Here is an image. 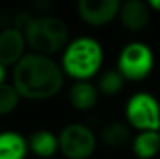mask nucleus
<instances>
[{"label": "nucleus", "instance_id": "nucleus-1", "mask_svg": "<svg viewBox=\"0 0 160 159\" xmlns=\"http://www.w3.org/2000/svg\"><path fill=\"white\" fill-rule=\"evenodd\" d=\"M65 73L53 56L28 52L12 69L11 83L22 100L45 102L58 97L65 86Z\"/></svg>", "mask_w": 160, "mask_h": 159}, {"label": "nucleus", "instance_id": "nucleus-2", "mask_svg": "<svg viewBox=\"0 0 160 159\" xmlns=\"http://www.w3.org/2000/svg\"><path fill=\"white\" fill-rule=\"evenodd\" d=\"M104 45L90 34H79L68 41L59 55V64L72 81H92L103 72Z\"/></svg>", "mask_w": 160, "mask_h": 159}, {"label": "nucleus", "instance_id": "nucleus-3", "mask_svg": "<svg viewBox=\"0 0 160 159\" xmlns=\"http://www.w3.org/2000/svg\"><path fill=\"white\" fill-rule=\"evenodd\" d=\"M25 38L30 52L54 56L68 44L70 30L68 25L58 16L39 14L34 16L28 28L25 30Z\"/></svg>", "mask_w": 160, "mask_h": 159}, {"label": "nucleus", "instance_id": "nucleus-4", "mask_svg": "<svg viewBox=\"0 0 160 159\" xmlns=\"http://www.w3.org/2000/svg\"><path fill=\"white\" fill-rule=\"evenodd\" d=\"M156 67V55L149 44L143 41L126 42L117 56V70L126 81L140 83L146 80Z\"/></svg>", "mask_w": 160, "mask_h": 159}, {"label": "nucleus", "instance_id": "nucleus-5", "mask_svg": "<svg viewBox=\"0 0 160 159\" xmlns=\"http://www.w3.org/2000/svg\"><path fill=\"white\" fill-rule=\"evenodd\" d=\"M124 120L135 131H160V102L146 91L134 92L124 103Z\"/></svg>", "mask_w": 160, "mask_h": 159}, {"label": "nucleus", "instance_id": "nucleus-6", "mask_svg": "<svg viewBox=\"0 0 160 159\" xmlns=\"http://www.w3.org/2000/svg\"><path fill=\"white\" fill-rule=\"evenodd\" d=\"M59 153L65 159H90L97 148L100 137L86 123H67L59 133Z\"/></svg>", "mask_w": 160, "mask_h": 159}, {"label": "nucleus", "instance_id": "nucleus-7", "mask_svg": "<svg viewBox=\"0 0 160 159\" xmlns=\"http://www.w3.org/2000/svg\"><path fill=\"white\" fill-rule=\"evenodd\" d=\"M123 0H76V14L92 28L110 25L118 19Z\"/></svg>", "mask_w": 160, "mask_h": 159}, {"label": "nucleus", "instance_id": "nucleus-8", "mask_svg": "<svg viewBox=\"0 0 160 159\" xmlns=\"http://www.w3.org/2000/svg\"><path fill=\"white\" fill-rule=\"evenodd\" d=\"M30 52L25 33L12 25L0 28V62L6 67H14Z\"/></svg>", "mask_w": 160, "mask_h": 159}, {"label": "nucleus", "instance_id": "nucleus-9", "mask_svg": "<svg viewBox=\"0 0 160 159\" xmlns=\"http://www.w3.org/2000/svg\"><path fill=\"white\" fill-rule=\"evenodd\" d=\"M152 17V9L145 0H123L118 20L121 27L131 33L143 31Z\"/></svg>", "mask_w": 160, "mask_h": 159}, {"label": "nucleus", "instance_id": "nucleus-10", "mask_svg": "<svg viewBox=\"0 0 160 159\" xmlns=\"http://www.w3.org/2000/svg\"><path fill=\"white\" fill-rule=\"evenodd\" d=\"M100 91L92 81H73L67 91L70 106L78 112H89L100 102Z\"/></svg>", "mask_w": 160, "mask_h": 159}, {"label": "nucleus", "instance_id": "nucleus-11", "mask_svg": "<svg viewBox=\"0 0 160 159\" xmlns=\"http://www.w3.org/2000/svg\"><path fill=\"white\" fill-rule=\"evenodd\" d=\"M28 155V137L16 130L0 131V159H27Z\"/></svg>", "mask_w": 160, "mask_h": 159}, {"label": "nucleus", "instance_id": "nucleus-12", "mask_svg": "<svg viewBox=\"0 0 160 159\" xmlns=\"http://www.w3.org/2000/svg\"><path fill=\"white\" fill-rule=\"evenodd\" d=\"M30 153L39 159H52L59 153V136L50 130H36L28 136Z\"/></svg>", "mask_w": 160, "mask_h": 159}, {"label": "nucleus", "instance_id": "nucleus-13", "mask_svg": "<svg viewBox=\"0 0 160 159\" xmlns=\"http://www.w3.org/2000/svg\"><path fill=\"white\" fill-rule=\"evenodd\" d=\"M98 137L107 148H123L131 144L134 134L126 120H110L101 128Z\"/></svg>", "mask_w": 160, "mask_h": 159}, {"label": "nucleus", "instance_id": "nucleus-14", "mask_svg": "<svg viewBox=\"0 0 160 159\" xmlns=\"http://www.w3.org/2000/svg\"><path fill=\"white\" fill-rule=\"evenodd\" d=\"M132 155L137 159H154L160 153V131H138L131 140Z\"/></svg>", "mask_w": 160, "mask_h": 159}, {"label": "nucleus", "instance_id": "nucleus-15", "mask_svg": "<svg viewBox=\"0 0 160 159\" xmlns=\"http://www.w3.org/2000/svg\"><path fill=\"white\" fill-rule=\"evenodd\" d=\"M126 80L117 69L103 70L97 78V87L101 95L104 97H115L124 89Z\"/></svg>", "mask_w": 160, "mask_h": 159}, {"label": "nucleus", "instance_id": "nucleus-16", "mask_svg": "<svg viewBox=\"0 0 160 159\" xmlns=\"http://www.w3.org/2000/svg\"><path fill=\"white\" fill-rule=\"evenodd\" d=\"M22 102L20 94L12 86V83H3L0 84V117L11 115L17 111V108Z\"/></svg>", "mask_w": 160, "mask_h": 159}, {"label": "nucleus", "instance_id": "nucleus-17", "mask_svg": "<svg viewBox=\"0 0 160 159\" xmlns=\"http://www.w3.org/2000/svg\"><path fill=\"white\" fill-rule=\"evenodd\" d=\"M6 80H8V67L0 62V84L6 83Z\"/></svg>", "mask_w": 160, "mask_h": 159}, {"label": "nucleus", "instance_id": "nucleus-18", "mask_svg": "<svg viewBox=\"0 0 160 159\" xmlns=\"http://www.w3.org/2000/svg\"><path fill=\"white\" fill-rule=\"evenodd\" d=\"M145 2L148 3V6H149L152 11L160 13V0H145Z\"/></svg>", "mask_w": 160, "mask_h": 159}]
</instances>
